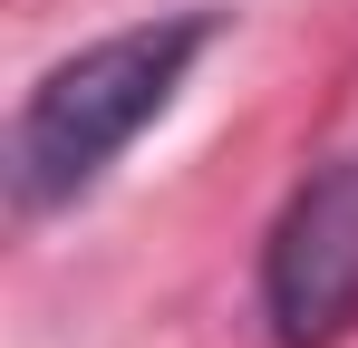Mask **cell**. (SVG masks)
<instances>
[{"label":"cell","mask_w":358,"mask_h":348,"mask_svg":"<svg viewBox=\"0 0 358 348\" xmlns=\"http://www.w3.org/2000/svg\"><path fill=\"white\" fill-rule=\"evenodd\" d=\"M262 310L281 348H329L358 329V155L320 165L262 242Z\"/></svg>","instance_id":"7a4b0ae2"},{"label":"cell","mask_w":358,"mask_h":348,"mask_svg":"<svg viewBox=\"0 0 358 348\" xmlns=\"http://www.w3.org/2000/svg\"><path fill=\"white\" fill-rule=\"evenodd\" d=\"M203 39H213V20L184 10V20L107 29L78 58H59L20 97V126H10V194H20V213L78 203L155 116L175 107V87H184V68L203 58Z\"/></svg>","instance_id":"6da1fadb"}]
</instances>
